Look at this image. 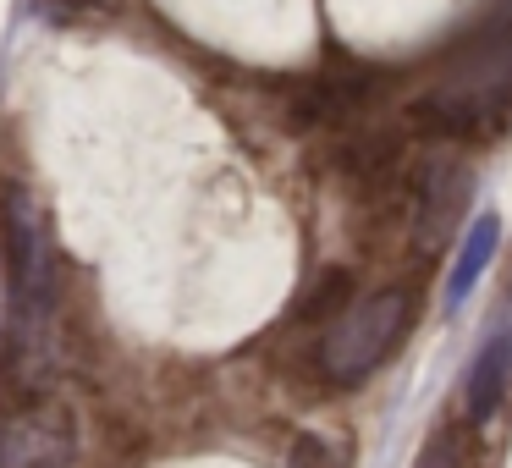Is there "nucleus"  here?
I'll return each mask as SVG.
<instances>
[{"mask_svg":"<svg viewBox=\"0 0 512 468\" xmlns=\"http://www.w3.org/2000/svg\"><path fill=\"white\" fill-rule=\"evenodd\" d=\"M413 111L446 138L490 144L512 127V17L490 12L468 39H457L452 56L430 72Z\"/></svg>","mask_w":512,"mask_h":468,"instance_id":"f257e3e1","label":"nucleus"},{"mask_svg":"<svg viewBox=\"0 0 512 468\" xmlns=\"http://www.w3.org/2000/svg\"><path fill=\"white\" fill-rule=\"evenodd\" d=\"M0 248H6V281H12L17 320H23V331H39L50 303H56V248H50L39 199L17 182L0 188Z\"/></svg>","mask_w":512,"mask_h":468,"instance_id":"f03ea898","label":"nucleus"},{"mask_svg":"<svg viewBox=\"0 0 512 468\" xmlns=\"http://www.w3.org/2000/svg\"><path fill=\"white\" fill-rule=\"evenodd\" d=\"M408 314L413 303L397 287H380L369 298L347 303L320 336V375L336 380V386H358L369 369H380L391 358V347L408 331Z\"/></svg>","mask_w":512,"mask_h":468,"instance_id":"7ed1b4c3","label":"nucleus"},{"mask_svg":"<svg viewBox=\"0 0 512 468\" xmlns=\"http://www.w3.org/2000/svg\"><path fill=\"white\" fill-rule=\"evenodd\" d=\"M72 463V424L61 408L28 402L0 413V468H67Z\"/></svg>","mask_w":512,"mask_h":468,"instance_id":"20e7f679","label":"nucleus"},{"mask_svg":"<svg viewBox=\"0 0 512 468\" xmlns=\"http://www.w3.org/2000/svg\"><path fill=\"white\" fill-rule=\"evenodd\" d=\"M468 204V166L452 155H435L430 166L419 171V221H413V243L435 248L446 243L457 210Z\"/></svg>","mask_w":512,"mask_h":468,"instance_id":"39448f33","label":"nucleus"},{"mask_svg":"<svg viewBox=\"0 0 512 468\" xmlns=\"http://www.w3.org/2000/svg\"><path fill=\"white\" fill-rule=\"evenodd\" d=\"M507 386H512V314H507V320H501L496 331L485 336V342H479L474 364H468V386H463L468 413H474V419L485 424L490 413L501 408Z\"/></svg>","mask_w":512,"mask_h":468,"instance_id":"423d86ee","label":"nucleus"},{"mask_svg":"<svg viewBox=\"0 0 512 468\" xmlns=\"http://www.w3.org/2000/svg\"><path fill=\"white\" fill-rule=\"evenodd\" d=\"M496 248H501V215L485 210L479 221H468L463 243H457V265H452V276H446V309H463L468 303V292H474L479 276L490 270Z\"/></svg>","mask_w":512,"mask_h":468,"instance_id":"0eeeda50","label":"nucleus"},{"mask_svg":"<svg viewBox=\"0 0 512 468\" xmlns=\"http://www.w3.org/2000/svg\"><path fill=\"white\" fill-rule=\"evenodd\" d=\"M287 468H353V463H347V452L336 441H325V435H298Z\"/></svg>","mask_w":512,"mask_h":468,"instance_id":"6e6552de","label":"nucleus"},{"mask_svg":"<svg viewBox=\"0 0 512 468\" xmlns=\"http://www.w3.org/2000/svg\"><path fill=\"white\" fill-rule=\"evenodd\" d=\"M413 468H463V463H457V441H452V435H430V446L419 452V463H413Z\"/></svg>","mask_w":512,"mask_h":468,"instance_id":"1a4fd4ad","label":"nucleus"}]
</instances>
